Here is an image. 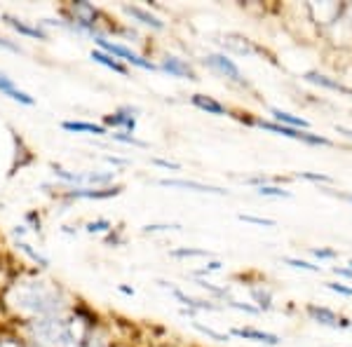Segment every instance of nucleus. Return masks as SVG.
<instances>
[{"instance_id":"f257e3e1","label":"nucleus","mask_w":352,"mask_h":347,"mask_svg":"<svg viewBox=\"0 0 352 347\" xmlns=\"http://www.w3.org/2000/svg\"><path fill=\"white\" fill-rule=\"evenodd\" d=\"M8 305L28 322L43 317H59L66 312L68 300L59 284L47 280H19L8 289Z\"/></svg>"},{"instance_id":"f03ea898","label":"nucleus","mask_w":352,"mask_h":347,"mask_svg":"<svg viewBox=\"0 0 352 347\" xmlns=\"http://www.w3.org/2000/svg\"><path fill=\"white\" fill-rule=\"evenodd\" d=\"M31 340L38 347H78L85 333H76L73 322L64 315L59 317H43V320L26 322Z\"/></svg>"},{"instance_id":"7ed1b4c3","label":"nucleus","mask_w":352,"mask_h":347,"mask_svg":"<svg viewBox=\"0 0 352 347\" xmlns=\"http://www.w3.org/2000/svg\"><path fill=\"white\" fill-rule=\"evenodd\" d=\"M247 124H252V127H258V129H265V132H272V134L287 136V139H294V141H303V144H308V146H331V141H329L327 136L312 134L310 129L285 127V124H277V122H272V120H263V117H254V120H247Z\"/></svg>"},{"instance_id":"20e7f679","label":"nucleus","mask_w":352,"mask_h":347,"mask_svg":"<svg viewBox=\"0 0 352 347\" xmlns=\"http://www.w3.org/2000/svg\"><path fill=\"white\" fill-rule=\"evenodd\" d=\"M92 41L99 45V49L101 52H109L116 56L118 61H122V64H132L136 68H141V71H160L155 64H153L151 59H144L141 54H136L134 49H129V47H124V45L120 43H111V41H106L104 38V33L101 36H94Z\"/></svg>"},{"instance_id":"39448f33","label":"nucleus","mask_w":352,"mask_h":347,"mask_svg":"<svg viewBox=\"0 0 352 347\" xmlns=\"http://www.w3.org/2000/svg\"><path fill=\"white\" fill-rule=\"evenodd\" d=\"M204 66L219 71L221 76H226L230 82L240 85V87H249V80L242 76L240 66H237L228 54H207V56H204Z\"/></svg>"},{"instance_id":"423d86ee","label":"nucleus","mask_w":352,"mask_h":347,"mask_svg":"<svg viewBox=\"0 0 352 347\" xmlns=\"http://www.w3.org/2000/svg\"><path fill=\"white\" fill-rule=\"evenodd\" d=\"M122 192V186H109V188H71L66 190V200H111Z\"/></svg>"},{"instance_id":"0eeeda50","label":"nucleus","mask_w":352,"mask_h":347,"mask_svg":"<svg viewBox=\"0 0 352 347\" xmlns=\"http://www.w3.org/2000/svg\"><path fill=\"white\" fill-rule=\"evenodd\" d=\"M305 312H308V317L312 322L322 324V326H331V328H350L352 326L345 317H338L336 312L329 310V307H324V305L310 303V305H305Z\"/></svg>"},{"instance_id":"6e6552de","label":"nucleus","mask_w":352,"mask_h":347,"mask_svg":"<svg viewBox=\"0 0 352 347\" xmlns=\"http://www.w3.org/2000/svg\"><path fill=\"white\" fill-rule=\"evenodd\" d=\"M136 113L139 108H132V106H122L118 108L116 113L104 117V127H118L127 134H134L136 132Z\"/></svg>"},{"instance_id":"1a4fd4ad","label":"nucleus","mask_w":352,"mask_h":347,"mask_svg":"<svg viewBox=\"0 0 352 347\" xmlns=\"http://www.w3.org/2000/svg\"><path fill=\"white\" fill-rule=\"evenodd\" d=\"M160 71L169 73L172 78H181V80H197V73L188 61L181 59V56H174V54H167L164 59L160 61Z\"/></svg>"},{"instance_id":"9d476101","label":"nucleus","mask_w":352,"mask_h":347,"mask_svg":"<svg viewBox=\"0 0 352 347\" xmlns=\"http://www.w3.org/2000/svg\"><path fill=\"white\" fill-rule=\"evenodd\" d=\"M164 188H184V190H192V192H207V195H228V190L209 183H200V181H186V179H160L157 181Z\"/></svg>"},{"instance_id":"9b49d317","label":"nucleus","mask_w":352,"mask_h":347,"mask_svg":"<svg viewBox=\"0 0 352 347\" xmlns=\"http://www.w3.org/2000/svg\"><path fill=\"white\" fill-rule=\"evenodd\" d=\"M0 94L16 101V104H21V106H33V104H36V99H33L28 92H24V89L16 87L12 78H10L8 73H3V71H0Z\"/></svg>"},{"instance_id":"f8f14e48","label":"nucleus","mask_w":352,"mask_h":347,"mask_svg":"<svg viewBox=\"0 0 352 347\" xmlns=\"http://www.w3.org/2000/svg\"><path fill=\"white\" fill-rule=\"evenodd\" d=\"M160 284V287H164V289H169V291H172V295L176 300H179V303H184L186 305V310H192V312H197V310H221L219 305H214L212 300H197V298H190L188 293H184L181 291V289H176V287H169L167 282H157Z\"/></svg>"},{"instance_id":"ddd939ff","label":"nucleus","mask_w":352,"mask_h":347,"mask_svg":"<svg viewBox=\"0 0 352 347\" xmlns=\"http://www.w3.org/2000/svg\"><path fill=\"white\" fill-rule=\"evenodd\" d=\"M5 24H8L10 28H14L19 36H26V38H38V41H50V36L43 31L41 26H33L28 24V21L19 19V16H12V14H3Z\"/></svg>"},{"instance_id":"4468645a","label":"nucleus","mask_w":352,"mask_h":347,"mask_svg":"<svg viewBox=\"0 0 352 347\" xmlns=\"http://www.w3.org/2000/svg\"><path fill=\"white\" fill-rule=\"evenodd\" d=\"M124 12H127L132 19H136L139 24H144V26H151L153 31H162L164 28V21L160 19V16H155L151 12V10H146V8H139V5H124Z\"/></svg>"},{"instance_id":"2eb2a0df","label":"nucleus","mask_w":352,"mask_h":347,"mask_svg":"<svg viewBox=\"0 0 352 347\" xmlns=\"http://www.w3.org/2000/svg\"><path fill=\"white\" fill-rule=\"evenodd\" d=\"M230 335H237V338L244 340H254V343H263V345H280V335L268 333V331H261V328H252V326H244V328H232Z\"/></svg>"},{"instance_id":"dca6fc26","label":"nucleus","mask_w":352,"mask_h":347,"mask_svg":"<svg viewBox=\"0 0 352 347\" xmlns=\"http://www.w3.org/2000/svg\"><path fill=\"white\" fill-rule=\"evenodd\" d=\"M190 104L195 106V108H200V111H204L207 115H228V108H226L221 101L217 99H212V96H207V94H192L190 96Z\"/></svg>"},{"instance_id":"f3484780","label":"nucleus","mask_w":352,"mask_h":347,"mask_svg":"<svg viewBox=\"0 0 352 347\" xmlns=\"http://www.w3.org/2000/svg\"><path fill=\"white\" fill-rule=\"evenodd\" d=\"M61 129L71 134H94V136H106L109 129L104 124H94V122H82V120H64Z\"/></svg>"},{"instance_id":"a211bd4d","label":"nucleus","mask_w":352,"mask_h":347,"mask_svg":"<svg viewBox=\"0 0 352 347\" xmlns=\"http://www.w3.org/2000/svg\"><path fill=\"white\" fill-rule=\"evenodd\" d=\"M305 80L312 82V85H320V87H324V89H331V92H340V94H348L352 96V89L350 87H345L343 82H338V80H331L329 76H322V73H317V71H310V73H305Z\"/></svg>"},{"instance_id":"6ab92c4d","label":"nucleus","mask_w":352,"mask_h":347,"mask_svg":"<svg viewBox=\"0 0 352 347\" xmlns=\"http://www.w3.org/2000/svg\"><path fill=\"white\" fill-rule=\"evenodd\" d=\"M270 115H272V122L277 124H285V127H294V129H308L310 122L305 117H298L294 113H287L282 108H270Z\"/></svg>"},{"instance_id":"aec40b11","label":"nucleus","mask_w":352,"mask_h":347,"mask_svg":"<svg viewBox=\"0 0 352 347\" xmlns=\"http://www.w3.org/2000/svg\"><path fill=\"white\" fill-rule=\"evenodd\" d=\"M92 59L96 61V64H101V66H106V68H111L113 73H120V76H129V71H127V66L122 64V61H118L116 56L109 54V52H101V49H92Z\"/></svg>"},{"instance_id":"412c9836","label":"nucleus","mask_w":352,"mask_h":347,"mask_svg":"<svg viewBox=\"0 0 352 347\" xmlns=\"http://www.w3.org/2000/svg\"><path fill=\"white\" fill-rule=\"evenodd\" d=\"M252 298L254 303L261 312H268L272 307V291L268 287H263V284H258V287H252Z\"/></svg>"},{"instance_id":"4be33fe9","label":"nucleus","mask_w":352,"mask_h":347,"mask_svg":"<svg viewBox=\"0 0 352 347\" xmlns=\"http://www.w3.org/2000/svg\"><path fill=\"white\" fill-rule=\"evenodd\" d=\"M172 258H212V251H207V249H190V247H184V249H174V251H169Z\"/></svg>"},{"instance_id":"5701e85b","label":"nucleus","mask_w":352,"mask_h":347,"mask_svg":"<svg viewBox=\"0 0 352 347\" xmlns=\"http://www.w3.org/2000/svg\"><path fill=\"white\" fill-rule=\"evenodd\" d=\"M78 347H111V345H109V340H106L101 333H96V331H85V335L80 338V343H78Z\"/></svg>"},{"instance_id":"b1692460","label":"nucleus","mask_w":352,"mask_h":347,"mask_svg":"<svg viewBox=\"0 0 352 347\" xmlns=\"http://www.w3.org/2000/svg\"><path fill=\"white\" fill-rule=\"evenodd\" d=\"M256 192L261 197H282V200H289L292 197V192L285 190V188H280V186H258L256 188Z\"/></svg>"},{"instance_id":"393cba45","label":"nucleus","mask_w":352,"mask_h":347,"mask_svg":"<svg viewBox=\"0 0 352 347\" xmlns=\"http://www.w3.org/2000/svg\"><path fill=\"white\" fill-rule=\"evenodd\" d=\"M16 247L21 249V251H24L28 258L33 260V263H38L41 267H47L50 265V258H45V256L41 254V251H36V249L31 247V244H26V242H16Z\"/></svg>"},{"instance_id":"a878e982","label":"nucleus","mask_w":352,"mask_h":347,"mask_svg":"<svg viewBox=\"0 0 352 347\" xmlns=\"http://www.w3.org/2000/svg\"><path fill=\"white\" fill-rule=\"evenodd\" d=\"M111 139L118 141V144H127V146H136V148H148L146 141L136 139L134 134H127V132H116V134H111Z\"/></svg>"},{"instance_id":"bb28decb","label":"nucleus","mask_w":352,"mask_h":347,"mask_svg":"<svg viewBox=\"0 0 352 347\" xmlns=\"http://www.w3.org/2000/svg\"><path fill=\"white\" fill-rule=\"evenodd\" d=\"M192 326H195L202 335H207V338H212V340H219V343H228V340H230L228 333H219V331H214V328H209V326H202L200 322H192Z\"/></svg>"},{"instance_id":"cd10ccee","label":"nucleus","mask_w":352,"mask_h":347,"mask_svg":"<svg viewBox=\"0 0 352 347\" xmlns=\"http://www.w3.org/2000/svg\"><path fill=\"white\" fill-rule=\"evenodd\" d=\"M85 230L87 232H96V235H99V232H104V235H109V232L113 230V223L111 221H106V219H99V221H92V223H87V227H85Z\"/></svg>"},{"instance_id":"c85d7f7f","label":"nucleus","mask_w":352,"mask_h":347,"mask_svg":"<svg viewBox=\"0 0 352 347\" xmlns=\"http://www.w3.org/2000/svg\"><path fill=\"white\" fill-rule=\"evenodd\" d=\"M237 219H240L242 223H254V225H263V227H275V221H272V219H263V216L240 214Z\"/></svg>"},{"instance_id":"c756f323","label":"nucleus","mask_w":352,"mask_h":347,"mask_svg":"<svg viewBox=\"0 0 352 347\" xmlns=\"http://www.w3.org/2000/svg\"><path fill=\"white\" fill-rule=\"evenodd\" d=\"M292 179L315 181V183H333V179H331V176H327V174H312V172H298V174H294Z\"/></svg>"},{"instance_id":"7c9ffc66","label":"nucleus","mask_w":352,"mask_h":347,"mask_svg":"<svg viewBox=\"0 0 352 347\" xmlns=\"http://www.w3.org/2000/svg\"><path fill=\"white\" fill-rule=\"evenodd\" d=\"M285 263H287V265H292V267H296V270L322 272V267H320V265H312V263H308V260H300V258H285Z\"/></svg>"},{"instance_id":"2f4dec72","label":"nucleus","mask_w":352,"mask_h":347,"mask_svg":"<svg viewBox=\"0 0 352 347\" xmlns=\"http://www.w3.org/2000/svg\"><path fill=\"white\" fill-rule=\"evenodd\" d=\"M197 287L204 289V291H209V293H214V295H219V298H228V289H221V287H214L212 282H207V280H197Z\"/></svg>"},{"instance_id":"473e14b6","label":"nucleus","mask_w":352,"mask_h":347,"mask_svg":"<svg viewBox=\"0 0 352 347\" xmlns=\"http://www.w3.org/2000/svg\"><path fill=\"white\" fill-rule=\"evenodd\" d=\"M310 254L315 256V258H320V260H336L338 258V251L336 249H310Z\"/></svg>"},{"instance_id":"72a5a7b5","label":"nucleus","mask_w":352,"mask_h":347,"mask_svg":"<svg viewBox=\"0 0 352 347\" xmlns=\"http://www.w3.org/2000/svg\"><path fill=\"white\" fill-rule=\"evenodd\" d=\"M327 289L338 295H348V298H352V287H345V284H338V282H327Z\"/></svg>"},{"instance_id":"f704fd0d","label":"nucleus","mask_w":352,"mask_h":347,"mask_svg":"<svg viewBox=\"0 0 352 347\" xmlns=\"http://www.w3.org/2000/svg\"><path fill=\"white\" fill-rule=\"evenodd\" d=\"M164 230H181V225H176V223H172V225H167V223H155V225H146L144 227V232H164Z\"/></svg>"},{"instance_id":"c9c22d12","label":"nucleus","mask_w":352,"mask_h":347,"mask_svg":"<svg viewBox=\"0 0 352 347\" xmlns=\"http://www.w3.org/2000/svg\"><path fill=\"white\" fill-rule=\"evenodd\" d=\"M0 49H8V52H14V54L24 52V49H21L19 45H14L12 41H8V38H0Z\"/></svg>"},{"instance_id":"e433bc0d","label":"nucleus","mask_w":352,"mask_h":347,"mask_svg":"<svg viewBox=\"0 0 352 347\" xmlns=\"http://www.w3.org/2000/svg\"><path fill=\"white\" fill-rule=\"evenodd\" d=\"M153 164H155V167H164V169H172V172H179V169H181V164H179V162H169V160H160V157H155V160H153Z\"/></svg>"},{"instance_id":"4c0bfd02","label":"nucleus","mask_w":352,"mask_h":347,"mask_svg":"<svg viewBox=\"0 0 352 347\" xmlns=\"http://www.w3.org/2000/svg\"><path fill=\"white\" fill-rule=\"evenodd\" d=\"M0 347H38L36 343H26V340H5V343H0Z\"/></svg>"},{"instance_id":"58836bf2","label":"nucleus","mask_w":352,"mask_h":347,"mask_svg":"<svg viewBox=\"0 0 352 347\" xmlns=\"http://www.w3.org/2000/svg\"><path fill=\"white\" fill-rule=\"evenodd\" d=\"M221 267H223V263H221V260H209L207 267H204L200 275H204V272H221Z\"/></svg>"},{"instance_id":"ea45409f","label":"nucleus","mask_w":352,"mask_h":347,"mask_svg":"<svg viewBox=\"0 0 352 347\" xmlns=\"http://www.w3.org/2000/svg\"><path fill=\"white\" fill-rule=\"evenodd\" d=\"M331 270H333V275H338V277H345V280H352V270H350V267H331Z\"/></svg>"},{"instance_id":"a19ab883","label":"nucleus","mask_w":352,"mask_h":347,"mask_svg":"<svg viewBox=\"0 0 352 347\" xmlns=\"http://www.w3.org/2000/svg\"><path fill=\"white\" fill-rule=\"evenodd\" d=\"M336 132L343 134V136H348V139H352V129H348V127H336Z\"/></svg>"},{"instance_id":"79ce46f5","label":"nucleus","mask_w":352,"mask_h":347,"mask_svg":"<svg viewBox=\"0 0 352 347\" xmlns=\"http://www.w3.org/2000/svg\"><path fill=\"white\" fill-rule=\"evenodd\" d=\"M111 164H127V160H120V157H106Z\"/></svg>"},{"instance_id":"37998d69","label":"nucleus","mask_w":352,"mask_h":347,"mask_svg":"<svg viewBox=\"0 0 352 347\" xmlns=\"http://www.w3.org/2000/svg\"><path fill=\"white\" fill-rule=\"evenodd\" d=\"M120 291H122L124 295H134V289H129V287H120Z\"/></svg>"},{"instance_id":"c03bdc74","label":"nucleus","mask_w":352,"mask_h":347,"mask_svg":"<svg viewBox=\"0 0 352 347\" xmlns=\"http://www.w3.org/2000/svg\"><path fill=\"white\" fill-rule=\"evenodd\" d=\"M343 200H348V202H352V195H340Z\"/></svg>"},{"instance_id":"a18cd8bd","label":"nucleus","mask_w":352,"mask_h":347,"mask_svg":"<svg viewBox=\"0 0 352 347\" xmlns=\"http://www.w3.org/2000/svg\"><path fill=\"white\" fill-rule=\"evenodd\" d=\"M348 265H350V270H352V258H350V263H348Z\"/></svg>"}]
</instances>
